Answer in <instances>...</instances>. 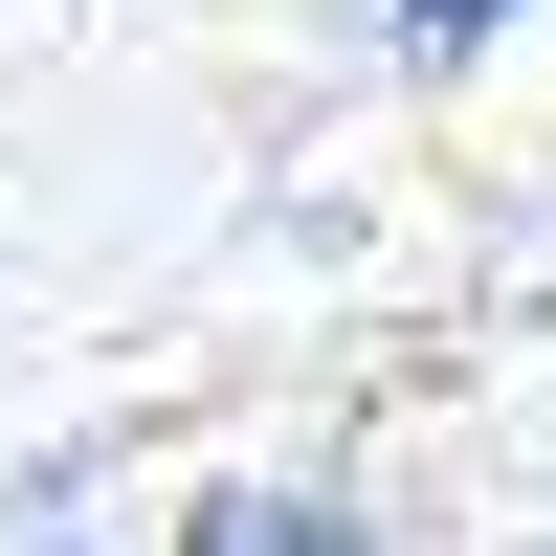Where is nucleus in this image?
<instances>
[{
  "label": "nucleus",
  "instance_id": "1",
  "mask_svg": "<svg viewBox=\"0 0 556 556\" xmlns=\"http://www.w3.org/2000/svg\"><path fill=\"white\" fill-rule=\"evenodd\" d=\"M379 513H356V490H201V534L178 556H356Z\"/></svg>",
  "mask_w": 556,
  "mask_h": 556
},
{
  "label": "nucleus",
  "instance_id": "2",
  "mask_svg": "<svg viewBox=\"0 0 556 556\" xmlns=\"http://www.w3.org/2000/svg\"><path fill=\"white\" fill-rule=\"evenodd\" d=\"M379 45L401 67H468V45H513V0H379Z\"/></svg>",
  "mask_w": 556,
  "mask_h": 556
},
{
  "label": "nucleus",
  "instance_id": "3",
  "mask_svg": "<svg viewBox=\"0 0 556 556\" xmlns=\"http://www.w3.org/2000/svg\"><path fill=\"white\" fill-rule=\"evenodd\" d=\"M0 556H112V534H0Z\"/></svg>",
  "mask_w": 556,
  "mask_h": 556
}]
</instances>
